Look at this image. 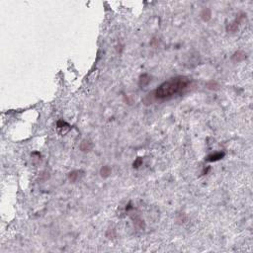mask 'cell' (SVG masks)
Wrapping results in <instances>:
<instances>
[{
    "label": "cell",
    "instance_id": "6da1fadb",
    "mask_svg": "<svg viewBox=\"0 0 253 253\" xmlns=\"http://www.w3.org/2000/svg\"><path fill=\"white\" fill-rule=\"evenodd\" d=\"M190 84V79L186 76H175L169 80L163 82L158 86L153 95L158 100H164L171 98L175 95L186 90Z\"/></svg>",
    "mask_w": 253,
    "mask_h": 253
},
{
    "label": "cell",
    "instance_id": "7a4b0ae2",
    "mask_svg": "<svg viewBox=\"0 0 253 253\" xmlns=\"http://www.w3.org/2000/svg\"><path fill=\"white\" fill-rule=\"evenodd\" d=\"M225 153L224 151H219V152H214V153H212L210 155H208L206 160L209 161V162H216V161H219L220 159H223L225 157Z\"/></svg>",
    "mask_w": 253,
    "mask_h": 253
},
{
    "label": "cell",
    "instance_id": "3957f363",
    "mask_svg": "<svg viewBox=\"0 0 253 253\" xmlns=\"http://www.w3.org/2000/svg\"><path fill=\"white\" fill-rule=\"evenodd\" d=\"M82 173H83V172H82L81 170H73V171L68 173V175H67L68 180L70 181V182H72V183L77 182L81 178V176L83 175Z\"/></svg>",
    "mask_w": 253,
    "mask_h": 253
},
{
    "label": "cell",
    "instance_id": "277c9868",
    "mask_svg": "<svg viewBox=\"0 0 253 253\" xmlns=\"http://www.w3.org/2000/svg\"><path fill=\"white\" fill-rule=\"evenodd\" d=\"M56 128H58V130L61 132V134H66V132L71 129V126L66 122L60 120V121H59L58 123H56Z\"/></svg>",
    "mask_w": 253,
    "mask_h": 253
},
{
    "label": "cell",
    "instance_id": "5b68a950",
    "mask_svg": "<svg viewBox=\"0 0 253 253\" xmlns=\"http://www.w3.org/2000/svg\"><path fill=\"white\" fill-rule=\"evenodd\" d=\"M150 80H151V77L149 76V75L144 73L140 76V79H138V85H140L141 87H144V86L149 84Z\"/></svg>",
    "mask_w": 253,
    "mask_h": 253
},
{
    "label": "cell",
    "instance_id": "8992f818",
    "mask_svg": "<svg viewBox=\"0 0 253 253\" xmlns=\"http://www.w3.org/2000/svg\"><path fill=\"white\" fill-rule=\"evenodd\" d=\"M200 15H201L202 20L205 21V22H208L212 18V11L210 8H204L203 10H202Z\"/></svg>",
    "mask_w": 253,
    "mask_h": 253
},
{
    "label": "cell",
    "instance_id": "52a82bcc",
    "mask_svg": "<svg viewBox=\"0 0 253 253\" xmlns=\"http://www.w3.org/2000/svg\"><path fill=\"white\" fill-rule=\"evenodd\" d=\"M111 173H112V169L108 165H104L100 169V175L101 177H103V178H108L111 175Z\"/></svg>",
    "mask_w": 253,
    "mask_h": 253
},
{
    "label": "cell",
    "instance_id": "ba28073f",
    "mask_svg": "<svg viewBox=\"0 0 253 253\" xmlns=\"http://www.w3.org/2000/svg\"><path fill=\"white\" fill-rule=\"evenodd\" d=\"M92 147H93V144L91 142L89 141H82V142L80 143V149L82 151H84V152H87V151H90L92 149Z\"/></svg>",
    "mask_w": 253,
    "mask_h": 253
},
{
    "label": "cell",
    "instance_id": "9c48e42d",
    "mask_svg": "<svg viewBox=\"0 0 253 253\" xmlns=\"http://www.w3.org/2000/svg\"><path fill=\"white\" fill-rule=\"evenodd\" d=\"M246 59V54L243 53V52H236L235 54L232 55V59L235 60V62H239V61H242Z\"/></svg>",
    "mask_w": 253,
    "mask_h": 253
},
{
    "label": "cell",
    "instance_id": "30bf717a",
    "mask_svg": "<svg viewBox=\"0 0 253 253\" xmlns=\"http://www.w3.org/2000/svg\"><path fill=\"white\" fill-rule=\"evenodd\" d=\"M206 86H207V88H209V89H212V90L219 89V84L217 83L216 81H210V82H208Z\"/></svg>",
    "mask_w": 253,
    "mask_h": 253
},
{
    "label": "cell",
    "instance_id": "8fae6325",
    "mask_svg": "<svg viewBox=\"0 0 253 253\" xmlns=\"http://www.w3.org/2000/svg\"><path fill=\"white\" fill-rule=\"evenodd\" d=\"M142 162H143V159L142 157H137V159L134 161V163H132V166H134V168H138L140 166H142Z\"/></svg>",
    "mask_w": 253,
    "mask_h": 253
}]
</instances>
